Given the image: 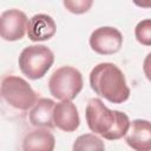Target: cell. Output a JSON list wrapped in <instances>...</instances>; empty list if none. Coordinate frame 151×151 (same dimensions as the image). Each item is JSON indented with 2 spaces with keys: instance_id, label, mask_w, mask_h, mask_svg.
<instances>
[{
  "instance_id": "5bb4252c",
  "label": "cell",
  "mask_w": 151,
  "mask_h": 151,
  "mask_svg": "<svg viewBox=\"0 0 151 151\" xmlns=\"http://www.w3.org/2000/svg\"><path fill=\"white\" fill-rule=\"evenodd\" d=\"M134 37L139 44L151 46V19H144L137 24L134 28Z\"/></svg>"
},
{
  "instance_id": "9a60e30c",
  "label": "cell",
  "mask_w": 151,
  "mask_h": 151,
  "mask_svg": "<svg viewBox=\"0 0 151 151\" xmlns=\"http://www.w3.org/2000/svg\"><path fill=\"white\" fill-rule=\"evenodd\" d=\"M65 8L73 14H84L92 7L93 0H63Z\"/></svg>"
},
{
  "instance_id": "e0dca14e",
  "label": "cell",
  "mask_w": 151,
  "mask_h": 151,
  "mask_svg": "<svg viewBox=\"0 0 151 151\" xmlns=\"http://www.w3.org/2000/svg\"><path fill=\"white\" fill-rule=\"evenodd\" d=\"M133 4L142 8H151V0H132Z\"/></svg>"
},
{
  "instance_id": "ba28073f",
  "label": "cell",
  "mask_w": 151,
  "mask_h": 151,
  "mask_svg": "<svg viewBox=\"0 0 151 151\" xmlns=\"http://www.w3.org/2000/svg\"><path fill=\"white\" fill-rule=\"evenodd\" d=\"M53 122L55 127L65 132H73L79 127V113L72 100H61L54 105Z\"/></svg>"
},
{
  "instance_id": "277c9868",
  "label": "cell",
  "mask_w": 151,
  "mask_h": 151,
  "mask_svg": "<svg viewBox=\"0 0 151 151\" xmlns=\"http://www.w3.org/2000/svg\"><path fill=\"white\" fill-rule=\"evenodd\" d=\"M83 76L72 66L57 68L48 80L51 94L59 100H73L83 90Z\"/></svg>"
},
{
  "instance_id": "7c38bea8",
  "label": "cell",
  "mask_w": 151,
  "mask_h": 151,
  "mask_svg": "<svg viewBox=\"0 0 151 151\" xmlns=\"http://www.w3.org/2000/svg\"><path fill=\"white\" fill-rule=\"evenodd\" d=\"M55 146L54 136L47 130H34L27 133L22 142V150H44L52 151Z\"/></svg>"
},
{
  "instance_id": "3957f363",
  "label": "cell",
  "mask_w": 151,
  "mask_h": 151,
  "mask_svg": "<svg viewBox=\"0 0 151 151\" xmlns=\"http://www.w3.org/2000/svg\"><path fill=\"white\" fill-rule=\"evenodd\" d=\"M53 63V52L44 45H31L25 47L18 59L21 73L32 80L42 78Z\"/></svg>"
},
{
  "instance_id": "30bf717a",
  "label": "cell",
  "mask_w": 151,
  "mask_h": 151,
  "mask_svg": "<svg viewBox=\"0 0 151 151\" xmlns=\"http://www.w3.org/2000/svg\"><path fill=\"white\" fill-rule=\"evenodd\" d=\"M57 31L54 20L44 13L33 15L28 20L27 35L32 41H45L51 39Z\"/></svg>"
},
{
  "instance_id": "7a4b0ae2",
  "label": "cell",
  "mask_w": 151,
  "mask_h": 151,
  "mask_svg": "<svg viewBox=\"0 0 151 151\" xmlns=\"http://www.w3.org/2000/svg\"><path fill=\"white\" fill-rule=\"evenodd\" d=\"M91 88L112 104H122L130 97V88L122 70L112 63H100L90 73Z\"/></svg>"
},
{
  "instance_id": "5b68a950",
  "label": "cell",
  "mask_w": 151,
  "mask_h": 151,
  "mask_svg": "<svg viewBox=\"0 0 151 151\" xmlns=\"http://www.w3.org/2000/svg\"><path fill=\"white\" fill-rule=\"evenodd\" d=\"M1 97L9 106L20 111H27L38 101V93L18 76H7L2 79Z\"/></svg>"
},
{
  "instance_id": "9c48e42d",
  "label": "cell",
  "mask_w": 151,
  "mask_h": 151,
  "mask_svg": "<svg viewBox=\"0 0 151 151\" xmlns=\"http://www.w3.org/2000/svg\"><path fill=\"white\" fill-rule=\"evenodd\" d=\"M125 142L136 151H151V122L134 119L125 134Z\"/></svg>"
},
{
  "instance_id": "2e32d148",
  "label": "cell",
  "mask_w": 151,
  "mask_h": 151,
  "mask_svg": "<svg viewBox=\"0 0 151 151\" xmlns=\"http://www.w3.org/2000/svg\"><path fill=\"white\" fill-rule=\"evenodd\" d=\"M143 71L149 81H151V52L145 57L143 63Z\"/></svg>"
},
{
  "instance_id": "6da1fadb",
  "label": "cell",
  "mask_w": 151,
  "mask_h": 151,
  "mask_svg": "<svg viewBox=\"0 0 151 151\" xmlns=\"http://www.w3.org/2000/svg\"><path fill=\"white\" fill-rule=\"evenodd\" d=\"M85 117L88 129L107 140H117L125 137L131 125L126 113L110 110L99 98L88 100Z\"/></svg>"
},
{
  "instance_id": "52a82bcc",
  "label": "cell",
  "mask_w": 151,
  "mask_h": 151,
  "mask_svg": "<svg viewBox=\"0 0 151 151\" xmlns=\"http://www.w3.org/2000/svg\"><path fill=\"white\" fill-rule=\"evenodd\" d=\"M28 26L26 14L17 8L2 12L0 18V34L6 41H17L24 38Z\"/></svg>"
},
{
  "instance_id": "4fadbf2b",
  "label": "cell",
  "mask_w": 151,
  "mask_h": 151,
  "mask_svg": "<svg viewBox=\"0 0 151 151\" xmlns=\"http://www.w3.org/2000/svg\"><path fill=\"white\" fill-rule=\"evenodd\" d=\"M74 151H83V150H94V151H103L105 145L103 140L96 136V133H85L79 136L72 146Z\"/></svg>"
},
{
  "instance_id": "8fae6325",
  "label": "cell",
  "mask_w": 151,
  "mask_h": 151,
  "mask_svg": "<svg viewBox=\"0 0 151 151\" xmlns=\"http://www.w3.org/2000/svg\"><path fill=\"white\" fill-rule=\"evenodd\" d=\"M55 103L48 98L38 99V101L32 106L29 112V122L35 127L53 129L55 127L53 122V109Z\"/></svg>"
},
{
  "instance_id": "8992f818",
  "label": "cell",
  "mask_w": 151,
  "mask_h": 151,
  "mask_svg": "<svg viewBox=\"0 0 151 151\" xmlns=\"http://www.w3.org/2000/svg\"><path fill=\"white\" fill-rule=\"evenodd\" d=\"M90 46L98 54H114L123 46L122 33L111 26L96 28L90 35Z\"/></svg>"
}]
</instances>
